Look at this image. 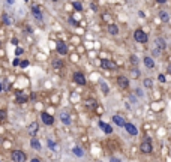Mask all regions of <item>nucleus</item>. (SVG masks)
Wrapping results in <instances>:
<instances>
[{
	"label": "nucleus",
	"instance_id": "f257e3e1",
	"mask_svg": "<svg viewBox=\"0 0 171 162\" xmlns=\"http://www.w3.org/2000/svg\"><path fill=\"white\" fill-rule=\"evenodd\" d=\"M134 41L138 44H146L149 42V35L143 29H137L134 30Z\"/></svg>",
	"mask_w": 171,
	"mask_h": 162
},
{
	"label": "nucleus",
	"instance_id": "f03ea898",
	"mask_svg": "<svg viewBox=\"0 0 171 162\" xmlns=\"http://www.w3.org/2000/svg\"><path fill=\"white\" fill-rule=\"evenodd\" d=\"M11 156H12V161L14 162H26L27 161V156H26V153L23 150H12Z\"/></svg>",
	"mask_w": 171,
	"mask_h": 162
},
{
	"label": "nucleus",
	"instance_id": "7ed1b4c3",
	"mask_svg": "<svg viewBox=\"0 0 171 162\" xmlns=\"http://www.w3.org/2000/svg\"><path fill=\"white\" fill-rule=\"evenodd\" d=\"M116 81H117V86L120 87V89H129V77H126V75H117V78H116Z\"/></svg>",
	"mask_w": 171,
	"mask_h": 162
},
{
	"label": "nucleus",
	"instance_id": "20e7f679",
	"mask_svg": "<svg viewBox=\"0 0 171 162\" xmlns=\"http://www.w3.org/2000/svg\"><path fill=\"white\" fill-rule=\"evenodd\" d=\"M140 152L144 153V155H150V153L153 152V146H152V143H150V141H147V140H144L143 143L140 144Z\"/></svg>",
	"mask_w": 171,
	"mask_h": 162
},
{
	"label": "nucleus",
	"instance_id": "39448f33",
	"mask_svg": "<svg viewBox=\"0 0 171 162\" xmlns=\"http://www.w3.org/2000/svg\"><path fill=\"white\" fill-rule=\"evenodd\" d=\"M101 68H104L107 71H113V69H116V63L110 59H101Z\"/></svg>",
	"mask_w": 171,
	"mask_h": 162
},
{
	"label": "nucleus",
	"instance_id": "423d86ee",
	"mask_svg": "<svg viewBox=\"0 0 171 162\" xmlns=\"http://www.w3.org/2000/svg\"><path fill=\"white\" fill-rule=\"evenodd\" d=\"M56 50L60 56H66L68 54V45L63 42V41H57V45H56Z\"/></svg>",
	"mask_w": 171,
	"mask_h": 162
},
{
	"label": "nucleus",
	"instance_id": "0eeeda50",
	"mask_svg": "<svg viewBox=\"0 0 171 162\" xmlns=\"http://www.w3.org/2000/svg\"><path fill=\"white\" fill-rule=\"evenodd\" d=\"M41 120H42V123L47 125V126L54 125V117H53L51 114H48V113H41Z\"/></svg>",
	"mask_w": 171,
	"mask_h": 162
},
{
	"label": "nucleus",
	"instance_id": "6e6552de",
	"mask_svg": "<svg viewBox=\"0 0 171 162\" xmlns=\"http://www.w3.org/2000/svg\"><path fill=\"white\" fill-rule=\"evenodd\" d=\"M74 81L78 86H86V83H87V80H86L83 72H74Z\"/></svg>",
	"mask_w": 171,
	"mask_h": 162
},
{
	"label": "nucleus",
	"instance_id": "1a4fd4ad",
	"mask_svg": "<svg viewBox=\"0 0 171 162\" xmlns=\"http://www.w3.org/2000/svg\"><path fill=\"white\" fill-rule=\"evenodd\" d=\"M113 123L116 126H119V128H125V125H126V120H125L122 116H119V114H114L113 116Z\"/></svg>",
	"mask_w": 171,
	"mask_h": 162
},
{
	"label": "nucleus",
	"instance_id": "9d476101",
	"mask_svg": "<svg viewBox=\"0 0 171 162\" xmlns=\"http://www.w3.org/2000/svg\"><path fill=\"white\" fill-rule=\"evenodd\" d=\"M98 125H99V128H101V129L105 132V134H107V135H110V134H113V126H111V125H108V123H105V122H99V123H98Z\"/></svg>",
	"mask_w": 171,
	"mask_h": 162
},
{
	"label": "nucleus",
	"instance_id": "9b49d317",
	"mask_svg": "<svg viewBox=\"0 0 171 162\" xmlns=\"http://www.w3.org/2000/svg\"><path fill=\"white\" fill-rule=\"evenodd\" d=\"M125 129H126V132H128L129 135H138L137 126L132 125V123H128V122H126V125H125Z\"/></svg>",
	"mask_w": 171,
	"mask_h": 162
},
{
	"label": "nucleus",
	"instance_id": "f8f14e48",
	"mask_svg": "<svg viewBox=\"0 0 171 162\" xmlns=\"http://www.w3.org/2000/svg\"><path fill=\"white\" fill-rule=\"evenodd\" d=\"M155 44L158 47V50H165V47H167V42H165V39L161 38V36H156L155 39Z\"/></svg>",
	"mask_w": 171,
	"mask_h": 162
},
{
	"label": "nucleus",
	"instance_id": "ddd939ff",
	"mask_svg": "<svg viewBox=\"0 0 171 162\" xmlns=\"http://www.w3.org/2000/svg\"><path fill=\"white\" fill-rule=\"evenodd\" d=\"M143 63H144V66H146V68H149V69H153V68H155V60L150 57V56L144 57L143 59Z\"/></svg>",
	"mask_w": 171,
	"mask_h": 162
},
{
	"label": "nucleus",
	"instance_id": "4468645a",
	"mask_svg": "<svg viewBox=\"0 0 171 162\" xmlns=\"http://www.w3.org/2000/svg\"><path fill=\"white\" fill-rule=\"evenodd\" d=\"M108 33H110V35H113V36H116V35H119V26H117V24H114V23H111V24H108Z\"/></svg>",
	"mask_w": 171,
	"mask_h": 162
},
{
	"label": "nucleus",
	"instance_id": "2eb2a0df",
	"mask_svg": "<svg viewBox=\"0 0 171 162\" xmlns=\"http://www.w3.org/2000/svg\"><path fill=\"white\" fill-rule=\"evenodd\" d=\"M38 129H39V125L36 123V122H33V123H30V125H29V128H27V132L32 135V137H35V134L38 132Z\"/></svg>",
	"mask_w": 171,
	"mask_h": 162
},
{
	"label": "nucleus",
	"instance_id": "dca6fc26",
	"mask_svg": "<svg viewBox=\"0 0 171 162\" xmlns=\"http://www.w3.org/2000/svg\"><path fill=\"white\" fill-rule=\"evenodd\" d=\"M32 14H33L35 18H36V20H39V21L42 20V12H41V9H39V6H36V5L32 6Z\"/></svg>",
	"mask_w": 171,
	"mask_h": 162
},
{
	"label": "nucleus",
	"instance_id": "f3484780",
	"mask_svg": "<svg viewBox=\"0 0 171 162\" xmlns=\"http://www.w3.org/2000/svg\"><path fill=\"white\" fill-rule=\"evenodd\" d=\"M158 17H159V20L162 23H168L170 21V15H168V12H165V11H159V12H158Z\"/></svg>",
	"mask_w": 171,
	"mask_h": 162
},
{
	"label": "nucleus",
	"instance_id": "a211bd4d",
	"mask_svg": "<svg viewBox=\"0 0 171 162\" xmlns=\"http://www.w3.org/2000/svg\"><path fill=\"white\" fill-rule=\"evenodd\" d=\"M60 120L63 122L65 125H71V116H69V113H66V111L60 113Z\"/></svg>",
	"mask_w": 171,
	"mask_h": 162
},
{
	"label": "nucleus",
	"instance_id": "6ab92c4d",
	"mask_svg": "<svg viewBox=\"0 0 171 162\" xmlns=\"http://www.w3.org/2000/svg\"><path fill=\"white\" fill-rule=\"evenodd\" d=\"M15 102H17V104H24V102H27V96H26V95H23L21 92H17V99H15Z\"/></svg>",
	"mask_w": 171,
	"mask_h": 162
},
{
	"label": "nucleus",
	"instance_id": "aec40b11",
	"mask_svg": "<svg viewBox=\"0 0 171 162\" xmlns=\"http://www.w3.org/2000/svg\"><path fill=\"white\" fill-rule=\"evenodd\" d=\"M30 146L33 147L35 150H41V148H42L41 143H39V140H38V138H35V137H33V138L30 140Z\"/></svg>",
	"mask_w": 171,
	"mask_h": 162
},
{
	"label": "nucleus",
	"instance_id": "412c9836",
	"mask_svg": "<svg viewBox=\"0 0 171 162\" xmlns=\"http://www.w3.org/2000/svg\"><path fill=\"white\" fill-rule=\"evenodd\" d=\"M72 153H74L75 156H78V158H83V156H84L83 148H81V147H78V146H75L74 148H72Z\"/></svg>",
	"mask_w": 171,
	"mask_h": 162
},
{
	"label": "nucleus",
	"instance_id": "4be33fe9",
	"mask_svg": "<svg viewBox=\"0 0 171 162\" xmlns=\"http://www.w3.org/2000/svg\"><path fill=\"white\" fill-rule=\"evenodd\" d=\"M143 86L146 87V89H153V80L152 78H144Z\"/></svg>",
	"mask_w": 171,
	"mask_h": 162
},
{
	"label": "nucleus",
	"instance_id": "5701e85b",
	"mask_svg": "<svg viewBox=\"0 0 171 162\" xmlns=\"http://www.w3.org/2000/svg\"><path fill=\"white\" fill-rule=\"evenodd\" d=\"M101 89H102L104 95H108L110 93V87H108V84L105 83V81H101Z\"/></svg>",
	"mask_w": 171,
	"mask_h": 162
},
{
	"label": "nucleus",
	"instance_id": "b1692460",
	"mask_svg": "<svg viewBox=\"0 0 171 162\" xmlns=\"http://www.w3.org/2000/svg\"><path fill=\"white\" fill-rule=\"evenodd\" d=\"M72 6H74V9L78 11V12H81V11H83V5H81L80 2H74V3H72Z\"/></svg>",
	"mask_w": 171,
	"mask_h": 162
},
{
	"label": "nucleus",
	"instance_id": "393cba45",
	"mask_svg": "<svg viewBox=\"0 0 171 162\" xmlns=\"http://www.w3.org/2000/svg\"><path fill=\"white\" fill-rule=\"evenodd\" d=\"M53 66H54L56 69H57V68H62L63 66V62H62V60H53Z\"/></svg>",
	"mask_w": 171,
	"mask_h": 162
},
{
	"label": "nucleus",
	"instance_id": "a878e982",
	"mask_svg": "<svg viewBox=\"0 0 171 162\" xmlns=\"http://www.w3.org/2000/svg\"><path fill=\"white\" fill-rule=\"evenodd\" d=\"M129 60H131V63H132L134 66H137V65H138V57H137V56H134V54L129 57Z\"/></svg>",
	"mask_w": 171,
	"mask_h": 162
},
{
	"label": "nucleus",
	"instance_id": "bb28decb",
	"mask_svg": "<svg viewBox=\"0 0 171 162\" xmlns=\"http://www.w3.org/2000/svg\"><path fill=\"white\" fill-rule=\"evenodd\" d=\"M2 17H3V23H5L6 26H9V24H11V20H9V17H8V14H3Z\"/></svg>",
	"mask_w": 171,
	"mask_h": 162
},
{
	"label": "nucleus",
	"instance_id": "cd10ccee",
	"mask_svg": "<svg viewBox=\"0 0 171 162\" xmlns=\"http://www.w3.org/2000/svg\"><path fill=\"white\" fill-rule=\"evenodd\" d=\"M47 143H48V146L51 147V150H59V148H57V146H56V143H54V141H51V140H48V141H47Z\"/></svg>",
	"mask_w": 171,
	"mask_h": 162
},
{
	"label": "nucleus",
	"instance_id": "c85d7f7f",
	"mask_svg": "<svg viewBox=\"0 0 171 162\" xmlns=\"http://www.w3.org/2000/svg\"><path fill=\"white\" fill-rule=\"evenodd\" d=\"M102 20L111 24V15H110V14H104V15H102Z\"/></svg>",
	"mask_w": 171,
	"mask_h": 162
},
{
	"label": "nucleus",
	"instance_id": "c756f323",
	"mask_svg": "<svg viewBox=\"0 0 171 162\" xmlns=\"http://www.w3.org/2000/svg\"><path fill=\"white\" fill-rule=\"evenodd\" d=\"M158 81H159V83H165L167 81L165 75H164V74H159V75H158Z\"/></svg>",
	"mask_w": 171,
	"mask_h": 162
},
{
	"label": "nucleus",
	"instance_id": "7c9ffc66",
	"mask_svg": "<svg viewBox=\"0 0 171 162\" xmlns=\"http://www.w3.org/2000/svg\"><path fill=\"white\" fill-rule=\"evenodd\" d=\"M95 105H96V102H95V101H93V99H89V101H87V102H86V107H92V108H93Z\"/></svg>",
	"mask_w": 171,
	"mask_h": 162
},
{
	"label": "nucleus",
	"instance_id": "2f4dec72",
	"mask_svg": "<svg viewBox=\"0 0 171 162\" xmlns=\"http://www.w3.org/2000/svg\"><path fill=\"white\" fill-rule=\"evenodd\" d=\"M29 65H30L29 60H21V62H20V66H21V68H27Z\"/></svg>",
	"mask_w": 171,
	"mask_h": 162
},
{
	"label": "nucleus",
	"instance_id": "473e14b6",
	"mask_svg": "<svg viewBox=\"0 0 171 162\" xmlns=\"http://www.w3.org/2000/svg\"><path fill=\"white\" fill-rule=\"evenodd\" d=\"M23 53H24V50L21 48V47H17V50H15V54H17V56H21Z\"/></svg>",
	"mask_w": 171,
	"mask_h": 162
},
{
	"label": "nucleus",
	"instance_id": "72a5a7b5",
	"mask_svg": "<svg viewBox=\"0 0 171 162\" xmlns=\"http://www.w3.org/2000/svg\"><path fill=\"white\" fill-rule=\"evenodd\" d=\"M152 54H153V57L161 56V50H158V48H156V50H153V51H152Z\"/></svg>",
	"mask_w": 171,
	"mask_h": 162
},
{
	"label": "nucleus",
	"instance_id": "f704fd0d",
	"mask_svg": "<svg viewBox=\"0 0 171 162\" xmlns=\"http://www.w3.org/2000/svg\"><path fill=\"white\" fill-rule=\"evenodd\" d=\"M131 74L134 75V78H138V75H140V71H138V69H132V72H131Z\"/></svg>",
	"mask_w": 171,
	"mask_h": 162
},
{
	"label": "nucleus",
	"instance_id": "c9c22d12",
	"mask_svg": "<svg viewBox=\"0 0 171 162\" xmlns=\"http://www.w3.org/2000/svg\"><path fill=\"white\" fill-rule=\"evenodd\" d=\"M20 62H21L20 59H14V62H12V65H14V66H20Z\"/></svg>",
	"mask_w": 171,
	"mask_h": 162
},
{
	"label": "nucleus",
	"instance_id": "e433bc0d",
	"mask_svg": "<svg viewBox=\"0 0 171 162\" xmlns=\"http://www.w3.org/2000/svg\"><path fill=\"white\" fill-rule=\"evenodd\" d=\"M110 162H122V161H120L119 158H114V156H113V158L110 159Z\"/></svg>",
	"mask_w": 171,
	"mask_h": 162
},
{
	"label": "nucleus",
	"instance_id": "4c0bfd02",
	"mask_svg": "<svg viewBox=\"0 0 171 162\" xmlns=\"http://www.w3.org/2000/svg\"><path fill=\"white\" fill-rule=\"evenodd\" d=\"M5 113H6L5 110H0V117H2V119H5V117H6V114H5Z\"/></svg>",
	"mask_w": 171,
	"mask_h": 162
},
{
	"label": "nucleus",
	"instance_id": "58836bf2",
	"mask_svg": "<svg viewBox=\"0 0 171 162\" xmlns=\"http://www.w3.org/2000/svg\"><path fill=\"white\" fill-rule=\"evenodd\" d=\"M156 3H159V5H165L167 3V0H155Z\"/></svg>",
	"mask_w": 171,
	"mask_h": 162
},
{
	"label": "nucleus",
	"instance_id": "ea45409f",
	"mask_svg": "<svg viewBox=\"0 0 171 162\" xmlns=\"http://www.w3.org/2000/svg\"><path fill=\"white\" fill-rule=\"evenodd\" d=\"M11 42L14 44V45H18V39H17V38H12V41H11Z\"/></svg>",
	"mask_w": 171,
	"mask_h": 162
},
{
	"label": "nucleus",
	"instance_id": "a19ab883",
	"mask_svg": "<svg viewBox=\"0 0 171 162\" xmlns=\"http://www.w3.org/2000/svg\"><path fill=\"white\" fill-rule=\"evenodd\" d=\"M30 162H42L41 159H39V158H33V159H32Z\"/></svg>",
	"mask_w": 171,
	"mask_h": 162
},
{
	"label": "nucleus",
	"instance_id": "79ce46f5",
	"mask_svg": "<svg viewBox=\"0 0 171 162\" xmlns=\"http://www.w3.org/2000/svg\"><path fill=\"white\" fill-rule=\"evenodd\" d=\"M6 2H8V5H14L15 0H6Z\"/></svg>",
	"mask_w": 171,
	"mask_h": 162
},
{
	"label": "nucleus",
	"instance_id": "37998d69",
	"mask_svg": "<svg viewBox=\"0 0 171 162\" xmlns=\"http://www.w3.org/2000/svg\"><path fill=\"white\" fill-rule=\"evenodd\" d=\"M168 74H170V75H171V65L168 66Z\"/></svg>",
	"mask_w": 171,
	"mask_h": 162
},
{
	"label": "nucleus",
	"instance_id": "c03bdc74",
	"mask_svg": "<svg viewBox=\"0 0 171 162\" xmlns=\"http://www.w3.org/2000/svg\"><path fill=\"white\" fill-rule=\"evenodd\" d=\"M3 90V86H2V83H0V92H2Z\"/></svg>",
	"mask_w": 171,
	"mask_h": 162
},
{
	"label": "nucleus",
	"instance_id": "a18cd8bd",
	"mask_svg": "<svg viewBox=\"0 0 171 162\" xmlns=\"http://www.w3.org/2000/svg\"><path fill=\"white\" fill-rule=\"evenodd\" d=\"M51 2H59V0H51Z\"/></svg>",
	"mask_w": 171,
	"mask_h": 162
},
{
	"label": "nucleus",
	"instance_id": "49530a36",
	"mask_svg": "<svg viewBox=\"0 0 171 162\" xmlns=\"http://www.w3.org/2000/svg\"><path fill=\"white\" fill-rule=\"evenodd\" d=\"M0 47H2V44H0Z\"/></svg>",
	"mask_w": 171,
	"mask_h": 162
},
{
	"label": "nucleus",
	"instance_id": "de8ad7c7",
	"mask_svg": "<svg viewBox=\"0 0 171 162\" xmlns=\"http://www.w3.org/2000/svg\"><path fill=\"white\" fill-rule=\"evenodd\" d=\"M26 2H27V0H26Z\"/></svg>",
	"mask_w": 171,
	"mask_h": 162
},
{
	"label": "nucleus",
	"instance_id": "09e8293b",
	"mask_svg": "<svg viewBox=\"0 0 171 162\" xmlns=\"http://www.w3.org/2000/svg\"><path fill=\"white\" fill-rule=\"evenodd\" d=\"M0 162H2V161H0Z\"/></svg>",
	"mask_w": 171,
	"mask_h": 162
}]
</instances>
